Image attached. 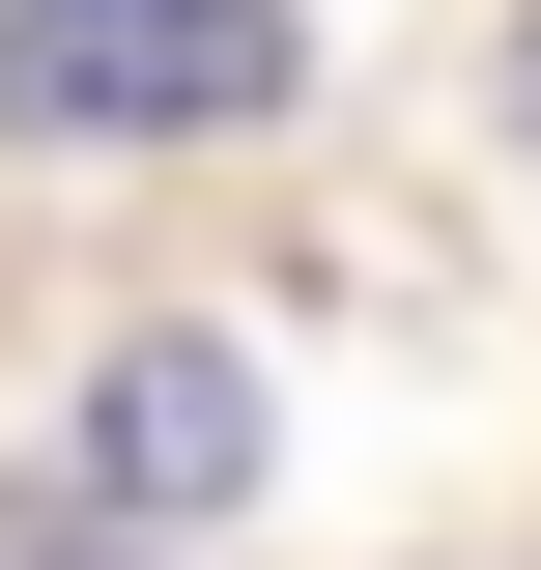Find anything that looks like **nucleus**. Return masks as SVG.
Listing matches in <instances>:
<instances>
[{"mask_svg": "<svg viewBox=\"0 0 541 570\" xmlns=\"http://www.w3.org/2000/svg\"><path fill=\"white\" fill-rule=\"evenodd\" d=\"M285 115V0H0V142H200Z\"/></svg>", "mask_w": 541, "mask_h": 570, "instance_id": "obj_1", "label": "nucleus"}, {"mask_svg": "<svg viewBox=\"0 0 541 570\" xmlns=\"http://www.w3.org/2000/svg\"><path fill=\"white\" fill-rule=\"evenodd\" d=\"M86 485H115V513H228V485H257V371H228V343H115Z\"/></svg>", "mask_w": 541, "mask_h": 570, "instance_id": "obj_2", "label": "nucleus"}]
</instances>
